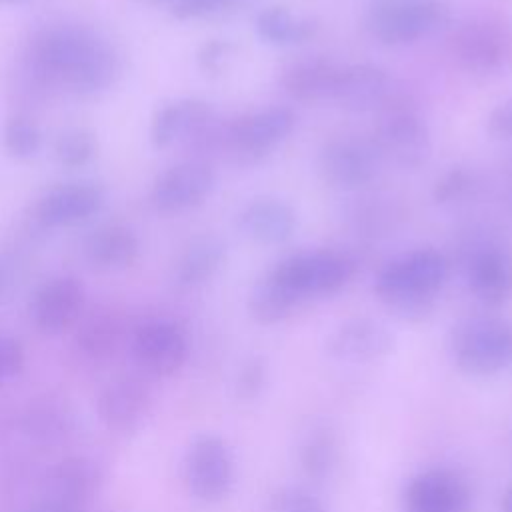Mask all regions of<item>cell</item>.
I'll list each match as a JSON object with an SVG mask.
<instances>
[{
	"instance_id": "obj_16",
	"label": "cell",
	"mask_w": 512,
	"mask_h": 512,
	"mask_svg": "<svg viewBox=\"0 0 512 512\" xmlns=\"http://www.w3.org/2000/svg\"><path fill=\"white\" fill-rule=\"evenodd\" d=\"M326 348L332 358L342 362H374L394 350V334L378 320L352 318L328 336Z\"/></svg>"
},
{
	"instance_id": "obj_19",
	"label": "cell",
	"mask_w": 512,
	"mask_h": 512,
	"mask_svg": "<svg viewBox=\"0 0 512 512\" xmlns=\"http://www.w3.org/2000/svg\"><path fill=\"white\" fill-rule=\"evenodd\" d=\"M392 98V82L384 68L376 64L342 66L334 98L340 106L352 112L380 110Z\"/></svg>"
},
{
	"instance_id": "obj_24",
	"label": "cell",
	"mask_w": 512,
	"mask_h": 512,
	"mask_svg": "<svg viewBox=\"0 0 512 512\" xmlns=\"http://www.w3.org/2000/svg\"><path fill=\"white\" fill-rule=\"evenodd\" d=\"M210 120L212 108L204 100H174L156 110L150 124V140L156 148H166L180 138L202 132Z\"/></svg>"
},
{
	"instance_id": "obj_26",
	"label": "cell",
	"mask_w": 512,
	"mask_h": 512,
	"mask_svg": "<svg viewBox=\"0 0 512 512\" xmlns=\"http://www.w3.org/2000/svg\"><path fill=\"white\" fill-rule=\"evenodd\" d=\"M258 36L274 46L304 44L318 32V22L312 16L294 14L284 6H268L256 16Z\"/></svg>"
},
{
	"instance_id": "obj_4",
	"label": "cell",
	"mask_w": 512,
	"mask_h": 512,
	"mask_svg": "<svg viewBox=\"0 0 512 512\" xmlns=\"http://www.w3.org/2000/svg\"><path fill=\"white\" fill-rule=\"evenodd\" d=\"M270 274L302 304L342 290L354 276V260L334 250H304L280 260Z\"/></svg>"
},
{
	"instance_id": "obj_20",
	"label": "cell",
	"mask_w": 512,
	"mask_h": 512,
	"mask_svg": "<svg viewBox=\"0 0 512 512\" xmlns=\"http://www.w3.org/2000/svg\"><path fill=\"white\" fill-rule=\"evenodd\" d=\"M100 484L102 472L94 460L70 456L48 470L44 480V498L84 508L96 496Z\"/></svg>"
},
{
	"instance_id": "obj_43",
	"label": "cell",
	"mask_w": 512,
	"mask_h": 512,
	"mask_svg": "<svg viewBox=\"0 0 512 512\" xmlns=\"http://www.w3.org/2000/svg\"><path fill=\"white\" fill-rule=\"evenodd\" d=\"M146 2H152V4H160V2H172V0H146Z\"/></svg>"
},
{
	"instance_id": "obj_32",
	"label": "cell",
	"mask_w": 512,
	"mask_h": 512,
	"mask_svg": "<svg viewBox=\"0 0 512 512\" xmlns=\"http://www.w3.org/2000/svg\"><path fill=\"white\" fill-rule=\"evenodd\" d=\"M70 416L66 410H62L56 404L42 402L36 408H30L26 414V428L30 434L42 438V440H54L62 438L66 430L70 428Z\"/></svg>"
},
{
	"instance_id": "obj_23",
	"label": "cell",
	"mask_w": 512,
	"mask_h": 512,
	"mask_svg": "<svg viewBox=\"0 0 512 512\" xmlns=\"http://www.w3.org/2000/svg\"><path fill=\"white\" fill-rule=\"evenodd\" d=\"M140 254L136 232L124 224H102L84 240V256L96 270L116 272L132 266Z\"/></svg>"
},
{
	"instance_id": "obj_31",
	"label": "cell",
	"mask_w": 512,
	"mask_h": 512,
	"mask_svg": "<svg viewBox=\"0 0 512 512\" xmlns=\"http://www.w3.org/2000/svg\"><path fill=\"white\" fill-rule=\"evenodd\" d=\"M2 146L12 158L28 160L40 152L42 132L30 118L12 116L4 124Z\"/></svg>"
},
{
	"instance_id": "obj_27",
	"label": "cell",
	"mask_w": 512,
	"mask_h": 512,
	"mask_svg": "<svg viewBox=\"0 0 512 512\" xmlns=\"http://www.w3.org/2000/svg\"><path fill=\"white\" fill-rule=\"evenodd\" d=\"M120 324L110 314L88 316L76 334L78 352L90 362L110 360L120 346Z\"/></svg>"
},
{
	"instance_id": "obj_30",
	"label": "cell",
	"mask_w": 512,
	"mask_h": 512,
	"mask_svg": "<svg viewBox=\"0 0 512 512\" xmlns=\"http://www.w3.org/2000/svg\"><path fill=\"white\" fill-rule=\"evenodd\" d=\"M336 460V444L330 432L314 430L306 436L300 446V466L302 470L314 478L322 480L330 474Z\"/></svg>"
},
{
	"instance_id": "obj_21",
	"label": "cell",
	"mask_w": 512,
	"mask_h": 512,
	"mask_svg": "<svg viewBox=\"0 0 512 512\" xmlns=\"http://www.w3.org/2000/svg\"><path fill=\"white\" fill-rule=\"evenodd\" d=\"M342 66L324 58L308 56L290 62L280 74L282 90L300 102L332 100Z\"/></svg>"
},
{
	"instance_id": "obj_22",
	"label": "cell",
	"mask_w": 512,
	"mask_h": 512,
	"mask_svg": "<svg viewBox=\"0 0 512 512\" xmlns=\"http://www.w3.org/2000/svg\"><path fill=\"white\" fill-rule=\"evenodd\" d=\"M240 230L260 244H282L296 230L294 208L272 196L254 198L238 214Z\"/></svg>"
},
{
	"instance_id": "obj_35",
	"label": "cell",
	"mask_w": 512,
	"mask_h": 512,
	"mask_svg": "<svg viewBox=\"0 0 512 512\" xmlns=\"http://www.w3.org/2000/svg\"><path fill=\"white\" fill-rule=\"evenodd\" d=\"M270 512H328L324 504L304 488L288 486L270 500Z\"/></svg>"
},
{
	"instance_id": "obj_36",
	"label": "cell",
	"mask_w": 512,
	"mask_h": 512,
	"mask_svg": "<svg viewBox=\"0 0 512 512\" xmlns=\"http://www.w3.org/2000/svg\"><path fill=\"white\" fill-rule=\"evenodd\" d=\"M24 366V348L8 332L0 330V386L20 374Z\"/></svg>"
},
{
	"instance_id": "obj_39",
	"label": "cell",
	"mask_w": 512,
	"mask_h": 512,
	"mask_svg": "<svg viewBox=\"0 0 512 512\" xmlns=\"http://www.w3.org/2000/svg\"><path fill=\"white\" fill-rule=\"evenodd\" d=\"M488 132L494 138L512 140V98L500 102L488 116Z\"/></svg>"
},
{
	"instance_id": "obj_38",
	"label": "cell",
	"mask_w": 512,
	"mask_h": 512,
	"mask_svg": "<svg viewBox=\"0 0 512 512\" xmlns=\"http://www.w3.org/2000/svg\"><path fill=\"white\" fill-rule=\"evenodd\" d=\"M232 54V44L226 40H210L198 52V64L206 72H220Z\"/></svg>"
},
{
	"instance_id": "obj_29",
	"label": "cell",
	"mask_w": 512,
	"mask_h": 512,
	"mask_svg": "<svg viewBox=\"0 0 512 512\" xmlns=\"http://www.w3.org/2000/svg\"><path fill=\"white\" fill-rule=\"evenodd\" d=\"M52 152L60 166L82 168L96 156L98 142L86 128H68L56 136Z\"/></svg>"
},
{
	"instance_id": "obj_9",
	"label": "cell",
	"mask_w": 512,
	"mask_h": 512,
	"mask_svg": "<svg viewBox=\"0 0 512 512\" xmlns=\"http://www.w3.org/2000/svg\"><path fill=\"white\" fill-rule=\"evenodd\" d=\"M184 478L198 500L220 502L234 480V462L226 442L212 434L198 436L188 448Z\"/></svg>"
},
{
	"instance_id": "obj_3",
	"label": "cell",
	"mask_w": 512,
	"mask_h": 512,
	"mask_svg": "<svg viewBox=\"0 0 512 512\" xmlns=\"http://www.w3.org/2000/svg\"><path fill=\"white\" fill-rule=\"evenodd\" d=\"M450 352L460 372L492 376L512 360V328L496 316L464 318L452 330Z\"/></svg>"
},
{
	"instance_id": "obj_40",
	"label": "cell",
	"mask_w": 512,
	"mask_h": 512,
	"mask_svg": "<svg viewBox=\"0 0 512 512\" xmlns=\"http://www.w3.org/2000/svg\"><path fill=\"white\" fill-rule=\"evenodd\" d=\"M30 512H84L82 506H72V504H64L58 500H50L44 498L42 502H38Z\"/></svg>"
},
{
	"instance_id": "obj_34",
	"label": "cell",
	"mask_w": 512,
	"mask_h": 512,
	"mask_svg": "<svg viewBox=\"0 0 512 512\" xmlns=\"http://www.w3.org/2000/svg\"><path fill=\"white\" fill-rule=\"evenodd\" d=\"M244 0H172L170 12L178 20L212 18L236 10Z\"/></svg>"
},
{
	"instance_id": "obj_15",
	"label": "cell",
	"mask_w": 512,
	"mask_h": 512,
	"mask_svg": "<svg viewBox=\"0 0 512 512\" xmlns=\"http://www.w3.org/2000/svg\"><path fill=\"white\" fill-rule=\"evenodd\" d=\"M402 508L404 512H468L470 488L454 470L430 468L408 480Z\"/></svg>"
},
{
	"instance_id": "obj_11",
	"label": "cell",
	"mask_w": 512,
	"mask_h": 512,
	"mask_svg": "<svg viewBox=\"0 0 512 512\" xmlns=\"http://www.w3.org/2000/svg\"><path fill=\"white\" fill-rule=\"evenodd\" d=\"M464 272L470 292L486 306L512 298V252L502 242L478 240L466 250Z\"/></svg>"
},
{
	"instance_id": "obj_5",
	"label": "cell",
	"mask_w": 512,
	"mask_h": 512,
	"mask_svg": "<svg viewBox=\"0 0 512 512\" xmlns=\"http://www.w3.org/2000/svg\"><path fill=\"white\" fill-rule=\"evenodd\" d=\"M448 20L450 8L442 0H372L366 12L368 32L390 46L430 36Z\"/></svg>"
},
{
	"instance_id": "obj_10",
	"label": "cell",
	"mask_w": 512,
	"mask_h": 512,
	"mask_svg": "<svg viewBox=\"0 0 512 512\" xmlns=\"http://www.w3.org/2000/svg\"><path fill=\"white\" fill-rule=\"evenodd\" d=\"M130 350L138 368L150 376L166 378L186 364L188 338L170 320H148L134 330Z\"/></svg>"
},
{
	"instance_id": "obj_12",
	"label": "cell",
	"mask_w": 512,
	"mask_h": 512,
	"mask_svg": "<svg viewBox=\"0 0 512 512\" xmlns=\"http://www.w3.org/2000/svg\"><path fill=\"white\" fill-rule=\"evenodd\" d=\"M378 154L372 144L352 136L328 140L318 156V168L326 184L354 190L374 180L378 172Z\"/></svg>"
},
{
	"instance_id": "obj_28",
	"label": "cell",
	"mask_w": 512,
	"mask_h": 512,
	"mask_svg": "<svg viewBox=\"0 0 512 512\" xmlns=\"http://www.w3.org/2000/svg\"><path fill=\"white\" fill-rule=\"evenodd\" d=\"M300 302L268 272L262 276L248 298L250 314L260 324H276L280 320H286Z\"/></svg>"
},
{
	"instance_id": "obj_6",
	"label": "cell",
	"mask_w": 512,
	"mask_h": 512,
	"mask_svg": "<svg viewBox=\"0 0 512 512\" xmlns=\"http://www.w3.org/2000/svg\"><path fill=\"white\" fill-rule=\"evenodd\" d=\"M372 146L378 156L400 168H418L432 152L430 130L424 118L408 102L396 98H390L380 108Z\"/></svg>"
},
{
	"instance_id": "obj_13",
	"label": "cell",
	"mask_w": 512,
	"mask_h": 512,
	"mask_svg": "<svg viewBox=\"0 0 512 512\" xmlns=\"http://www.w3.org/2000/svg\"><path fill=\"white\" fill-rule=\"evenodd\" d=\"M84 300V286L78 278L54 276L46 280L32 296V322L46 336L62 334L80 320Z\"/></svg>"
},
{
	"instance_id": "obj_25",
	"label": "cell",
	"mask_w": 512,
	"mask_h": 512,
	"mask_svg": "<svg viewBox=\"0 0 512 512\" xmlns=\"http://www.w3.org/2000/svg\"><path fill=\"white\" fill-rule=\"evenodd\" d=\"M226 256L224 242L214 234H200L192 238L178 256L174 278L180 286L192 288L210 280L222 266Z\"/></svg>"
},
{
	"instance_id": "obj_17",
	"label": "cell",
	"mask_w": 512,
	"mask_h": 512,
	"mask_svg": "<svg viewBox=\"0 0 512 512\" xmlns=\"http://www.w3.org/2000/svg\"><path fill=\"white\" fill-rule=\"evenodd\" d=\"M150 388L140 376H118L110 380L98 400L96 410L100 420L116 432H132L150 408Z\"/></svg>"
},
{
	"instance_id": "obj_33",
	"label": "cell",
	"mask_w": 512,
	"mask_h": 512,
	"mask_svg": "<svg viewBox=\"0 0 512 512\" xmlns=\"http://www.w3.org/2000/svg\"><path fill=\"white\" fill-rule=\"evenodd\" d=\"M474 176L460 166L446 170L432 186V198L440 206H450L466 200L474 190Z\"/></svg>"
},
{
	"instance_id": "obj_7",
	"label": "cell",
	"mask_w": 512,
	"mask_h": 512,
	"mask_svg": "<svg viewBox=\"0 0 512 512\" xmlns=\"http://www.w3.org/2000/svg\"><path fill=\"white\" fill-rule=\"evenodd\" d=\"M448 48L466 72L502 74L512 68V26L496 18H472L454 28Z\"/></svg>"
},
{
	"instance_id": "obj_18",
	"label": "cell",
	"mask_w": 512,
	"mask_h": 512,
	"mask_svg": "<svg viewBox=\"0 0 512 512\" xmlns=\"http://www.w3.org/2000/svg\"><path fill=\"white\" fill-rule=\"evenodd\" d=\"M106 202V194L92 182H68L46 192L36 204V218L46 226H72L88 220Z\"/></svg>"
},
{
	"instance_id": "obj_42",
	"label": "cell",
	"mask_w": 512,
	"mask_h": 512,
	"mask_svg": "<svg viewBox=\"0 0 512 512\" xmlns=\"http://www.w3.org/2000/svg\"><path fill=\"white\" fill-rule=\"evenodd\" d=\"M12 2H22V0H0V4H12Z\"/></svg>"
},
{
	"instance_id": "obj_2",
	"label": "cell",
	"mask_w": 512,
	"mask_h": 512,
	"mask_svg": "<svg viewBox=\"0 0 512 512\" xmlns=\"http://www.w3.org/2000/svg\"><path fill=\"white\" fill-rule=\"evenodd\" d=\"M446 278V256L434 248H416L392 258L380 268L374 292L394 316L418 322L434 310L436 294Z\"/></svg>"
},
{
	"instance_id": "obj_1",
	"label": "cell",
	"mask_w": 512,
	"mask_h": 512,
	"mask_svg": "<svg viewBox=\"0 0 512 512\" xmlns=\"http://www.w3.org/2000/svg\"><path fill=\"white\" fill-rule=\"evenodd\" d=\"M40 70L80 94H96L114 84L120 60L112 46L82 26H54L34 44Z\"/></svg>"
},
{
	"instance_id": "obj_14",
	"label": "cell",
	"mask_w": 512,
	"mask_h": 512,
	"mask_svg": "<svg viewBox=\"0 0 512 512\" xmlns=\"http://www.w3.org/2000/svg\"><path fill=\"white\" fill-rule=\"evenodd\" d=\"M214 182L216 178L208 164L188 160L158 174L150 198L160 212H184L202 204L214 190Z\"/></svg>"
},
{
	"instance_id": "obj_8",
	"label": "cell",
	"mask_w": 512,
	"mask_h": 512,
	"mask_svg": "<svg viewBox=\"0 0 512 512\" xmlns=\"http://www.w3.org/2000/svg\"><path fill=\"white\" fill-rule=\"evenodd\" d=\"M294 122L290 108L270 106L230 122L222 140L238 162L252 164L276 148L292 132Z\"/></svg>"
},
{
	"instance_id": "obj_41",
	"label": "cell",
	"mask_w": 512,
	"mask_h": 512,
	"mask_svg": "<svg viewBox=\"0 0 512 512\" xmlns=\"http://www.w3.org/2000/svg\"><path fill=\"white\" fill-rule=\"evenodd\" d=\"M502 510L504 512H512V484H510V488L506 490V494L502 498Z\"/></svg>"
},
{
	"instance_id": "obj_44",
	"label": "cell",
	"mask_w": 512,
	"mask_h": 512,
	"mask_svg": "<svg viewBox=\"0 0 512 512\" xmlns=\"http://www.w3.org/2000/svg\"><path fill=\"white\" fill-rule=\"evenodd\" d=\"M510 206H512V194H510Z\"/></svg>"
},
{
	"instance_id": "obj_37",
	"label": "cell",
	"mask_w": 512,
	"mask_h": 512,
	"mask_svg": "<svg viewBox=\"0 0 512 512\" xmlns=\"http://www.w3.org/2000/svg\"><path fill=\"white\" fill-rule=\"evenodd\" d=\"M266 382V364L260 358H252L244 364L236 380V392L240 398L250 400L260 394Z\"/></svg>"
}]
</instances>
